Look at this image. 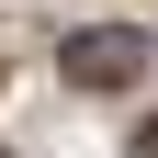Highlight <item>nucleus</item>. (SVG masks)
Masks as SVG:
<instances>
[{
	"mask_svg": "<svg viewBox=\"0 0 158 158\" xmlns=\"http://www.w3.org/2000/svg\"><path fill=\"white\" fill-rule=\"evenodd\" d=\"M135 158H158V113H147V124H135Z\"/></svg>",
	"mask_w": 158,
	"mask_h": 158,
	"instance_id": "nucleus-2",
	"label": "nucleus"
},
{
	"mask_svg": "<svg viewBox=\"0 0 158 158\" xmlns=\"http://www.w3.org/2000/svg\"><path fill=\"white\" fill-rule=\"evenodd\" d=\"M56 68H68V90H124V79L147 68V34L90 23V34H68V45H56Z\"/></svg>",
	"mask_w": 158,
	"mask_h": 158,
	"instance_id": "nucleus-1",
	"label": "nucleus"
}]
</instances>
